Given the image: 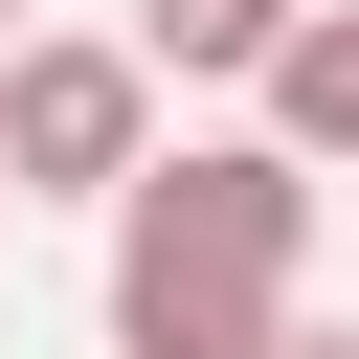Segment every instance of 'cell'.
Instances as JSON below:
<instances>
[{"mask_svg":"<svg viewBox=\"0 0 359 359\" xmlns=\"http://www.w3.org/2000/svg\"><path fill=\"white\" fill-rule=\"evenodd\" d=\"M314 269V157L292 135H180L112 202V359H269Z\"/></svg>","mask_w":359,"mask_h":359,"instance_id":"1","label":"cell"},{"mask_svg":"<svg viewBox=\"0 0 359 359\" xmlns=\"http://www.w3.org/2000/svg\"><path fill=\"white\" fill-rule=\"evenodd\" d=\"M157 157V45L135 22H22L0 45V202H135Z\"/></svg>","mask_w":359,"mask_h":359,"instance_id":"2","label":"cell"},{"mask_svg":"<svg viewBox=\"0 0 359 359\" xmlns=\"http://www.w3.org/2000/svg\"><path fill=\"white\" fill-rule=\"evenodd\" d=\"M314 0H135V45H157V90H269V45H292Z\"/></svg>","mask_w":359,"mask_h":359,"instance_id":"3","label":"cell"},{"mask_svg":"<svg viewBox=\"0 0 359 359\" xmlns=\"http://www.w3.org/2000/svg\"><path fill=\"white\" fill-rule=\"evenodd\" d=\"M269 135H292V157H314V180H337V157H359V0H314V22H292V45H269Z\"/></svg>","mask_w":359,"mask_h":359,"instance_id":"4","label":"cell"},{"mask_svg":"<svg viewBox=\"0 0 359 359\" xmlns=\"http://www.w3.org/2000/svg\"><path fill=\"white\" fill-rule=\"evenodd\" d=\"M269 359H359V337H314V314H292V337H269Z\"/></svg>","mask_w":359,"mask_h":359,"instance_id":"5","label":"cell"},{"mask_svg":"<svg viewBox=\"0 0 359 359\" xmlns=\"http://www.w3.org/2000/svg\"><path fill=\"white\" fill-rule=\"evenodd\" d=\"M0 45H22V0H0Z\"/></svg>","mask_w":359,"mask_h":359,"instance_id":"6","label":"cell"}]
</instances>
